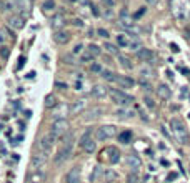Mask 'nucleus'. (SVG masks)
<instances>
[{"label": "nucleus", "instance_id": "412c9836", "mask_svg": "<svg viewBox=\"0 0 190 183\" xmlns=\"http://www.w3.org/2000/svg\"><path fill=\"white\" fill-rule=\"evenodd\" d=\"M157 93L160 95V98H170L172 97V92H170V88L167 87V85H158V88H157Z\"/></svg>", "mask_w": 190, "mask_h": 183}, {"label": "nucleus", "instance_id": "7ed1b4c3", "mask_svg": "<svg viewBox=\"0 0 190 183\" xmlns=\"http://www.w3.org/2000/svg\"><path fill=\"white\" fill-rule=\"evenodd\" d=\"M68 128L70 125L65 118H57L54 123H52V130H50V135L54 136L55 140H59L62 136H65L68 133Z\"/></svg>", "mask_w": 190, "mask_h": 183}, {"label": "nucleus", "instance_id": "f8f14e48", "mask_svg": "<svg viewBox=\"0 0 190 183\" xmlns=\"http://www.w3.org/2000/svg\"><path fill=\"white\" fill-rule=\"evenodd\" d=\"M8 25L15 30H22L23 25H25V20H23V17L22 15H12L10 19H8Z\"/></svg>", "mask_w": 190, "mask_h": 183}, {"label": "nucleus", "instance_id": "c03bdc74", "mask_svg": "<svg viewBox=\"0 0 190 183\" xmlns=\"http://www.w3.org/2000/svg\"><path fill=\"white\" fill-rule=\"evenodd\" d=\"M143 14H145V8H142V10H138V12L135 14V19H138V17H142Z\"/></svg>", "mask_w": 190, "mask_h": 183}, {"label": "nucleus", "instance_id": "bb28decb", "mask_svg": "<svg viewBox=\"0 0 190 183\" xmlns=\"http://www.w3.org/2000/svg\"><path fill=\"white\" fill-rule=\"evenodd\" d=\"M55 105H57V98H55L54 95H47L45 97V107H47V108L55 107Z\"/></svg>", "mask_w": 190, "mask_h": 183}, {"label": "nucleus", "instance_id": "2f4dec72", "mask_svg": "<svg viewBox=\"0 0 190 183\" xmlns=\"http://www.w3.org/2000/svg\"><path fill=\"white\" fill-rule=\"evenodd\" d=\"M8 55H10V50H8L7 47H0V57H2L3 60H7Z\"/></svg>", "mask_w": 190, "mask_h": 183}, {"label": "nucleus", "instance_id": "de8ad7c7", "mask_svg": "<svg viewBox=\"0 0 190 183\" xmlns=\"http://www.w3.org/2000/svg\"><path fill=\"white\" fill-rule=\"evenodd\" d=\"M147 3H157V0H145Z\"/></svg>", "mask_w": 190, "mask_h": 183}, {"label": "nucleus", "instance_id": "9b49d317", "mask_svg": "<svg viewBox=\"0 0 190 183\" xmlns=\"http://www.w3.org/2000/svg\"><path fill=\"white\" fill-rule=\"evenodd\" d=\"M85 107H87V100H77V102H74L70 105L68 112H70V115H78V113L83 112Z\"/></svg>", "mask_w": 190, "mask_h": 183}, {"label": "nucleus", "instance_id": "37998d69", "mask_svg": "<svg viewBox=\"0 0 190 183\" xmlns=\"http://www.w3.org/2000/svg\"><path fill=\"white\" fill-rule=\"evenodd\" d=\"M23 62H25V58H23V57H20V58H19V65H17V68H19V70L22 68V65H23Z\"/></svg>", "mask_w": 190, "mask_h": 183}, {"label": "nucleus", "instance_id": "20e7f679", "mask_svg": "<svg viewBox=\"0 0 190 183\" xmlns=\"http://www.w3.org/2000/svg\"><path fill=\"white\" fill-rule=\"evenodd\" d=\"M109 95H110V98H112V102L117 103V105H123V107H127V105H130V103L134 102V97L127 95L125 92L117 90V88L109 90Z\"/></svg>", "mask_w": 190, "mask_h": 183}, {"label": "nucleus", "instance_id": "ea45409f", "mask_svg": "<svg viewBox=\"0 0 190 183\" xmlns=\"http://www.w3.org/2000/svg\"><path fill=\"white\" fill-rule=\"evenodd\" d=\"M145 103H147V107H150V108L155 107V103H154V100H152L150 97H145Z\"/></svg>", "mask_w": 190, "mask_h": 183}, {"label": "nucleus", "instance_id": "7c9ffc66", "mask_svg": "<svg viewBox=\"0 0 190 183\" xmlns=\"http://www.w3.org/2000/svg\"><path fill=\"white\" fill-rule=\"evenodd\" d=\"M54 8H55V2L54 0H45V2H43V10H45V12L54 10Z\"/></svg>", "mask_w": 190, "mask_h": 183}, {"label": "nucleus", "instance_id": "58836bf2", "mask_svg": "<svg viewBox=\"0 0 190 183\" xmlns=\"http://www.w3.org/2000/svg\"><path fill=\"white\" fill-rule=\"evenodd\" d=\"M63 60H65V63H68V65H74V63H75L74 58H72V55H65V57H63Z\"/></svg>", "mask_w": 190, "mask_h": 183}, {"label": "nucleus", "instance_id": "4468645a", "mask_svg": "<svg viewBox=\"0 0 190 183\" xmlns=\"http://www.w3.org/2000/svg\"><path fill=\"white\" fill-rule=\"evenodd\" d=\"M137 57L142 62H152L154 60V52L150 48H138L137 50Z\"/></svg>", "mask_w": 190, "mask_h": 183}, {"label": "nucleus", "instance_id": "f3484780", "mask_svg": "<svg viewBox=\"0 0 190 183\" xmlns=\"http://www.w3.org/2000/svg\"><path fill=\"white\" fill-rule=\"evenodd\" d=\"M103 151L109 153V162L110 163H117L120 160V153H118V150H117L115 147H109V148H105Z\"/></svg>", "mask_w": 190, "mask_h": 183}, {"label": "nucleus", "instance_id": "2eb2a0df", "mask_svg": "<svg viewBox=\"0 0 190 183\" xmlns=\"http://www.w3.org/2000/svg\"><path fill=\"white\" fill-rule=\"evenodd\" d=\"M80 168L78 167H74V168L70 170L67 173V183H80Z\"/></svg>", "mask_w": 190, "mask_h": 183}, {"label": "nucleus", "instance_id": "dca6fc26", "mask_svg": "<svg viewBox=\"0 0 190 183\" xmlns=\"http://www.w3.org/2000/svg\"><path fill=\"white\" fill-rule=\"evenodd\" d=\"M54 40L57 42V43H60V45H65V43H68V40H70V34L68 32H55L54 34Z\"/></svg>", "mask_w": 190, "mask_h": 183}, {"label": "nucleus", "instance_id": "a18cd8bd", "mask_svg": "<svg viewBox=\"0 0 190 183\" xmlns=\"http://www.w3.org/2000/svg\"><path fill=\"white\" fill-rule=\"evenodd\" d=\"M55 85H57V87H60L62 90H65V88H67V83H60V82H57Z\"/></svg>", "mask_w": 190, "mask_h": 183}, {"label": "nucleus", "instance_id": "09e8293b", "mask_svg": "<svg viewBox=\"0 0 190 183\" xmlns=\"http://www.w3.org/2000/svg\"><path fill=\"white\" fill-rule=\"evenodd\" d=\"M138 183H143V182H138Z\"/></svg>", "mask_w": 190, "mask_h": 183}, {"label": "nucleus", "instance_id": "423d86ee", "mask_svg": "<svg viewBox=\"0 0 190 183\" xmlns=\"http://www.w3.org/2000/svg\"><path fill=\"white\" fill-rule=\"evenodd\" d=\"M80 147H82V150L83 151H87V153H94L95 151V142L92 140V135H90V130L88 132H85L83 135H82V138H80Z\"/></svg>", "mask_w": 190, "mask_h": 183}, {"label": "nucleus", "instance_id": "4be33fe9", "mask_svg": "<svg viewBox=\"0 0 190 183\" xmlns=\"http://www.w3.org/2000/svg\"><path fill=\"white\" fill-rule=\"evenodd\" d=\"M102 113H103L102 108H92V110H88L87 115L83 117V118H85V120H95V118H98Z\"/></svg>", "mask_w": 190, "mask_h": 183}, {"label": "nucleus", "instance_id": "c756f323", "mask_svg": "<svg viewBox=\"0 0 190 183\" xmlns=\"http://www.w3.org/2000/svg\"><path fill=\"white\" fill-rule=\"evenodd\" d=\"M105 50H107V52H109V53H118V48L115 47V45H114V43H109V42H107V43H105Z\"/></svg>", "mask_w": 190, "mask_h": 183}, {"label": "nucleus", "instance_id": "b1692460", "mask_svg": "<svg viewBox=\"0 0 190 183\" xmlns=\"http://www.w3.org/2000/svg\"><path fill=\"white\" fill-rule=\"evenodd\" d=\"M87 52L95 58V57H98V55H100V52H102V50H100V47H98V45H95V43H90V45H88V48H87Z\"/></svg>", "mask_w": 190, "mask_h": 183}, {"label": "nucleus", "instance_id": "aec40b11", "mask_svg": "<svg viewBox=\"0 0 190 183\" xmlns=\"http://www.w3.org/2000/svg\"><path fill=\"white\" fill-rule=\"evenodd\" d=\"M63 23H65V19H63V15H62V14L54 15V17H52V20H50V25H52V28H60Z\"/></svg>", "mask_w": 190, "mask_h": 183}, {"label": "nucleus", "instance_id": "6ab92c4d", "mask_svg": "<svg viewBox=\"0 0 190 183\" xmlns=\"http://www.w3.org/2000/svg\"><path fill=\"white\" fill-rule=\"evenodd\" d=\"M107 93H109V90L105 87H102V85H95V87L92 88V95H94L95 98H103Z\"/></svg>", "mask_w": 190, "mask_h": 183}, {"label": "nucleus", "instance_id": "a878e982", "mask_svg": "<svg viewBox=\"0 0 190 183\" xmlns=\"http://www.w3.org/2000/svg\"><path fill=\"white\" fill-rule=\"evenodd\" d=\"M118 142L120 143H130L132 142V132H123L118 135Z\"/></svg>", "mask_w": 190, "mask_h": 183}, {"label": "nucleus", "instance_id": "393cba45", "mask_svg": "<svg viewBox=\"0 0 190 183\" xmlns=\"http://www.w3.org/2000/svg\"><path fill=\"white\" fill-rule=\"evenodd\" d=\"M118 62H120V65H122L123 68H127V70H130V68L134 67V65H132V62H130L125 55H118Z\"/></svg>", "mask_w": 190, "mask_h": 183}, {"label": "nucleus", "instance_id": "79ce46f5", "mask_svg": "<svg viewBox=\"0 0 190 183\" xmlns=\"http://www.w3.org/2000/svg\"><path fill=\"white\" fill-rule=\"evenodd\" d=\"M74 25H75V27H83L82 20H78V19H75V20H74Z\"/></svg>", "mask_w": 190, "mask_h": 183}, {"label": "nucleus", "instance_id": "c9c22d12", "mask_svg": "<svg viewBox=\"0 0 190 183\" xmlns=\"http://www.w3.org/2000/svg\"><path fill=\"white\" fill-rule=\"evenodd\" d=\"M97 34H98V37H102V38H109V32H107V30H103V28H98V30H97Z\"/></svg>", "mask_w": 190, "mask_h": 183}, {"label": "nucleus", "instance_id": "f03ea898", "mask_svg": "<svg viewBox=\"0 0 190 183\" xmlns=\"http://www.w3.org/2000/svg\"><path fill=\"white\" fill-rule=\"evenodd\" d=\"M170 127H172V132H173L175 138L178 140V143H182V145L189 143V132H187L185 125L178 118H172L170 120Z\"/></svg>", "mask_w": 190, "mask_h": 183}, {"label": "nucleus", "instance_id": "39448f33", "mask_svg": "<svg viewBox=\"0 0 190 183\" xmlns=\"http://www.w3.org/2000/svg\"><path fill=\"white\" fill-rule=\"evenodd\" d=\"M117 135V127L115 125H103L100 128H97V140H110Z\"/></svg>", "mask_w": 190, "mask_h": 183}, {"label": "nucleus", "instance_id": "4c0bfd02", "mask_svg": "<svg viewBox=\"0 0 190 183\" xmlns=\"http://www.w3.org/2000/svg\"><path fill=\"white\" fill-rule=\"evenodd\" d=\"M127 182H129V183H138V176H137V175H129Z\"/></svg>", "mask_w": 190, "mask_h": 183}, {"label": "nucleus", "instance_id": "9d476101", "mask_svg": "<svg viewBox=\"0 0 190 183\" xmlns=\"http://www.w3.org/2000/svg\"><path fill=\"white\" fill-rule=\"evenodd\" d=\"M115 83L120 88H132L135 85V82L132 80L130 77H125V75H117L115 77Z\"/></svg>", "mask_w": 190, "mask_h": 183}, {"label": "nucleus", "instance_id": "f257e3e1", "mask_svg": "<svg viewBox=\"0 0 190 183\" xmlns=\"http://www.w3.org/2000/svg\"><path fill=\"white\" fill-rule=\"evenodd\" d=\"M74 142H75L74 133H67V135H65V138L62 140L60 148H59V151H57V155H55V158H54V162L57 163V165L63 163V162L68 158V156H70V153H72V148H74Z\"/></svg>", "mask_w": 190, "mask_h": 183}, {"label": "nucleus", "instance_id": "a19ab883", "mask_svg": "<svg viewBox=\"0 0 190 183\" xmlns=\"http://www.w3.org/2000/svg\"><path fill=\"white\" fill-rule=\"evenodd\" d=\"M105 178H107V182H110V180L115 178V173H114V171H107V173H105Z\"/></svg>", "mask_w": 190, "mask_h": 183}, {"label": "nucleus", "instance_id": "0eeeda50", "mask_svg": "<svg viewBox=\"0 0 190 183\" xmlns=\"http://www.w3.org/2000/svg\"><path fill=\"white\" fill-rule=\"evenodd\" d=\"M48 162V153H43V151H39V153H35L32 156V168L34 170H42Z\"/></svg>", "mask_w": 190, "mask_h": 183}, {"label": "nucleus", "instance_id": "49530a36", "mask_svg": "<svg viewBox=\"0 0 190 183\" xmlns=\"http://www.w3.org/2000/svg\"><path fill=\"white\" fill-rule=\"evenodd\" d=\"M3 42H5V37H3V32L0 30V43H3Z\"/></svg>", "mask_w": 190, "mask_h": 183}, {"label": "nucleus", "instance_id": "c85d7f7f", "mask_svg": "<svg viewBox=\"0 0 190 183\" xmlns=\"http://www.w3.org/2000/svg\"><path fill=\"white\" fill-rule=\"evenodd\" d=\"M140 75H142L143 80H149V78H152V70L150 68H140Z\"/></svg>", "mask_w": 190, "mask_h": 183}, {"label": "nucleus", "instance_id": "cd10ccee", "mask_svg": "<svg viewBox=\"0 0 190 183\" xmlns=\"http://www.w3.org/2000/svg\"><path fill=\"white\" fill-rule=\"evenodd\" d=\"M102 77L105 78V80H109V82H115L117 75L114 73V72H109V70H102Z\"/></svg>", "mask_w": 190, "mask_h": 183}, {"label": "nucleus", "instance_id": "f704fd0d", "mask_svg": "<svg viewBox=\"0 0 190 183\" xmlns=\"http://www.w3.org/2000/svg\"><path fill=\"white\" fill-rule=\"evenodd\" d=\"M98 175H100V168L97 167V168L94 170V173L90 175V182H95V180H97V176H98Z\"/></svg>", "mask_w": 190, "mask_h": 183}, {"label": "nucleus", "instance_id": "e433bc0d", "mask_svg": "<svg viewBox=\"0 0 190 183\" xmlns=\"http://www.w3.org/2000/svg\"><path fill=\"white\" fill-rule=\"evenodd\" d=\"M92 72H95V73H102V67H100L98 63H94V65H92Z\"/></svg>", "mask_w": 190, "mask_h": 183}, {"label": "nucleus", "instance_id": "a211bd4d", "mask_svg": "<svg viewBox=\"0 0 190 183\" xmlns=\"http://www.w3.org/2000/svg\"><path fill=\"white\" fill-rule=\"evenodd\" d=\"M17 7L20 10L22 14H30L32 10V0H17Z\"/></svg>", "mask_w": 190, "mask_h": 183}, {"label": "nucleus", "instance_id": "1a4fd4ad", "mask_svg": "<svg viewBox=\"0 0 190 183\" xmlns=\"http://www.w3.org/2000/svg\"><path fill=\"white\" fill-rule=\"evenodd\" d=\"M57 142L54 136L50 135H45L43 138L40 140V143H39V151H43V153H50V150H52V145Z\"/></svg>", "mask_w": 190, "mask_h": 183}, {"label": "nucleus", "instance_id": "72a5a7b5", "mask_svg": "<svg viewBox=\"0 0 190 183\" xmlns=\"http://www.w3.org/2000/svg\"><path fill=\"white\" fill-rule=\"evenodd\" d=\"M82 62H83V63H87V62H94V57H92V55L87 52V53L82 55Z\"/></svg>", "mask_w": 190, "mask_h": 183}, {"label": "nucleus", "instance_id": "ddd939ff", "mask_svg": "<svg viewBox=\"0 0 190 183\" xmlns=\"http://www.w3.org/2000/svg\"><path fill=\"white\" fill-rule=\"evenodd\" d=\"M125 163H127V167L132 168V170H138L140 167H142V160H140L137 155H127Z\"/></svg>", "mask_w": 190, "mask_h": 183}, {"label": "nucleus", "instance_id": "6e6552de", "mask_svg": "<svg viewBox=\"0 0 190 183\" xmlns=\"http://www.w3.org/2000/svg\"><path fill=\"white\" fill-rule=\"evenodd\" d=\"M185 10H187V3L183 0H173V15H175L178 20H185Z\"/></svg>", "mask_w": 190, "mask_h": 183}, {"label": "nucleus", "instance_id": "5701e85b", "mask_svg": "<svg viewBox=\"0 0 190 183\" xmlns=\"http://www.w3.org/2000/svg\"><path fill=\"white\" fill-rule=\"evenodd\" d=\"M117 117H120V118H132L134 117V110H130V108H120V110H117Z\"/></svg>", "mask_w": 190, "mask_h": 183}, {"label": "nucleus", "instance_id": "473e14b6", "mask_svg": "<svg viewBox=\"0 0 190 183\" xmlns=\"http://www.w3.org/2000/svg\"><path fill=\"white\" fill-rule=\"evenodd\" d=\"M82 48H83V45L82 43H77L74 47V50H72V55H78V53H82Z\"/></svg>", "mask_w": 190, "mask_h": 183}]
</instances>
